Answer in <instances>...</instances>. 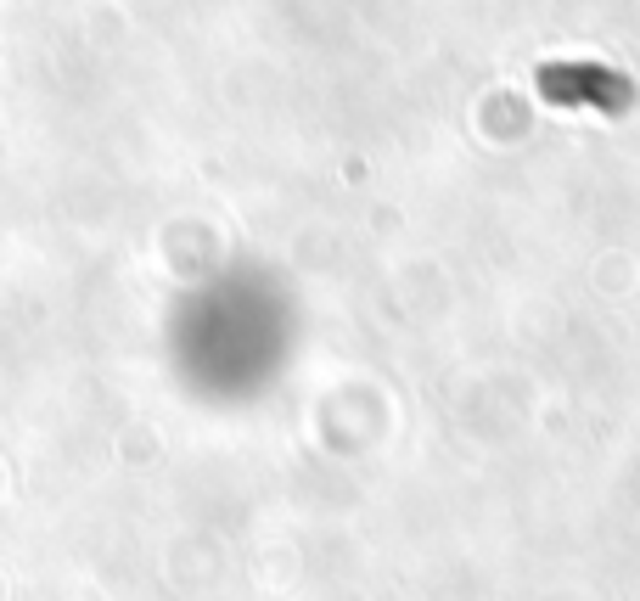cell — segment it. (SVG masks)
Instances as JSON below:
<instances>
[{"instance_id":"6da1fadb","label":"cell","mask_w":640,"mask_h":601,"mask_svg":"<svg viewBox=\"0 0 640 601\" xmlns=\"http://www.w3.org/2000/svg\"><path fill=\"white\" fill-rule=\"evenodd\" d=\"M551 102H579V107H607V113H624L629 107V85L624 79L601 74V68H562V74L539 79Z\"/></svg>"}]
</instances>
